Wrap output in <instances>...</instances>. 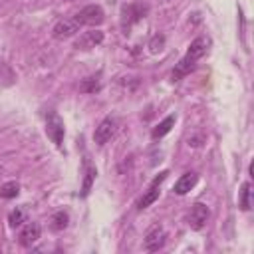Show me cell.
Returning <instances> with one entry per match:
<instances>
[{"mask_svg":"<svg viewBox=\"0 0 254 254\" xmlns=\"http://www.w3.org/2000/svg\"><path fill=\"white\" fill-rule=\"evenodd\" d=\"M208 216H210L208 206L202 204V202H194L192 208H190V212H189V226L192 230H200L208 222Z\"/></svg>","mask_w":254,"mask_h":254,"instance_id":"obj_7","label":"cell"},{"mask_svg":"<svg viewBox=\"0 0 254 254\" xmlns=\"http://www.w3.org/2000/svg\"><path fill=\"white\" fill-rule=\"evenodd\" d=\"M167 171H163V173H159V177H155V181L151 183V187H149V190L139 198V202H137V208L139 210H143V208H147V206H151L157 198H159V192H161V183L167 179Z\"/></svg>","mask_w":254,"mask_h":254,"instance_id":"obj_6","label":"cell"},{"mask_svg":"<svg viewBox=\"0 0 254 254\" xmlns=\"http://www.w3.org/2000/svg\"><path fill=\"white\" fill-rule=\"evenodd\" d=\"M0 173H2V167H0Z\"/></svg>","mask_w":254,"mask_h":254,"instance_id":"obj_22","label":"cell"},{"mask_svg":"<svg viewBox=\"0 0 254 254\" xmlns=\"http://www.w3.org/2000/svg\"><path fill=\"white\" fill-rule=\"evenodd\" d=\"M208 48H210V38H208V36H198V38H194V40L190 42V46H189L185 58H181V62L175 65V69H173V73H171L173 81H179V79H183L187 73H190V71L194 69L196 62L208 52Z\"/></svg>","mask_w":254,"mask_h":254,"instance_id":"obj_1","label":"cell"},{"mask_svg":"<svg viewBox=\"0 0 254 254\" xmlns=\"http://www.w3.org/2000/svg\"><path fill=\"white\" fill-rule=\"evenodd\" d=\"M95 175H97V171H95L93 167H87L85 179H83V185H81V196H87V194H89L91 185H93V181H95Z\"/></svg>","mask_w":254,"mask_h":254,"instance_id":"obj_20","label":"cell"},{"mask_svg":"<svg viewBox=\"0 0 254 254\" xmlns=\"http://www.w3.org/2000/svg\"><path fill=\"white\" fill-rule=\"evenodd\" d=\"M79 89H81V91H85V93H95V91H99V89H101L99 75H93V77L83 79V81H81V85H79Z\"/></svg>","mask_w":254,"mask_h":254,"instance_id":"obj_18","label":"cell"},{"mask_svg":"<svg viewBox=\"0 0 254 254\" xmlns=\"http://www.w3.org/2000/svg\"><path fill=\"white\" fill-rule=\"evenodd\" d=\"M147 10H149L147 6L137 4V2L123 6V10H121V28L125 30V34H127V30H129V28H131L135 22H139L141 18H145Z\"/></svg>","mask_w":254,"mask_h":254,"instance_id":"obj_4","label":"cell"},{"mask_svg":"<svg viewBox=\"0 0 254 254\" xmlns=\"http://www.w3.org/2000/svg\"><path fill=\"white\" fill-rule=\"evenodd\" d=\"M24 222H26V210H24V208H14V210L8 214V224H10L12 228L22 226Z\"/></svg>","mask_w":254,"mask_h":254,"instance_id":"obj_17","label":"cell"},{"mask_svg":"<svg viewBox=\"0 0 254 254\" xmlns=\"http://www.w3.org/2000/svg\"><path fill=\"white\" fill-rule=\"evenodd\" d=\"M175 121H177V117H175V115H167V117H165V119H163V121H161L153 131H151V137H153L155 141H157V139H161V137H165V135L175 127Z\"/></svg>","mask_w":254,"mask_h":254,"instance_id":"obj_13","label":"cell"},{"mask_svg":"<svg viewBox=\"0 0 254 254\" xmlns=\"http://www.w3.org/2000/svg\"><path fill=\"white\" fill-rule=\"evenodd\" d=\"M238 204H240L242 210H250V206H252V185L250 183H244L240 187V200H238Z\"/></svg>","mask_w":254,"mask_h":254,"instance_id":"obj_15","label":"cell"},{"mask_svg":"<svg viewBox=\"0 0 254 254\" xmlns=\"http://www.w3.org/2000/svg\"><path fill=\"white\" fill-rule=\"evenodd\" d=\"M67 220H69V216H67V212H64V210H58L54 216H52V230H64L65 226H67Z\"/></svg>","mask_w":254,"mask_h":254,"instance_id":"obj_19","label":"cell"},{"mask_svg":"<svg viewBox=\"0 0 254 254\" xmlns=\"http://www.w3.org/2000/svg\"><path fill=\"white\" fill-rule=\"evenodd\" d=\"M103 42V32L101 30H87V32H83L77 40H75V44H73V48L75 50H93L95 46H99Z\"/></svg>","mask_w":254,"mask_h":254,"instance_id":"obj_8","label":"cell"},{"mask_svg":"<svg viewBox=\"0 0 254 254\" xmlns=\"http://www.w3.org/2000/svg\"><path fill=\"white\" fill-rule=\"evenodd\" d=\"M165 238H167L165 230H163L161 226H153V228H151V230L145 234V240H143L145 250H149V252H157L159 248H163Z\"/></svg>","mask_w":254,"mask_h":254,"instance_id":"obj_9","label":"cell"},{"mask_svg":"<svg viewBox=\"0 0 254 254\" xmlns=\"http://www.w3.org/2000/svg\"><path fill=\"white\" fill-rule=\"evenodd\" d=\"M117 131V119L115 117H105L97 127H95V133H93V141L97 145H105Z\"/></svg>","mask_w":254,"mask_h":254,"instance_id":"obj_5","label":"cell"},{"mask_svg":"<svg viewBox=\"0 0 254 254\" xmlns=\"http://www.w3.org/2000/svg\"><path fill=\"white\" fill-rule=\"evenodd\" d=\"M73 20L79 24V26H99L103 20H105V14H103V8L97 6V4H89L85 8H81Z\"/></svg>","mask_w":254,"mask_h":254,"instance_id":"obj_2","label":"cell"},{"mask_svg":"<svg viewBox=\"0 0 254 254\" xmlns=\"http://www.w3.org/2000/svg\"><path fill=\"white\" fill-rule=\"evenodd\" d=\"M40 234H42V228H40V224L38 222H28V224H24V228L20 230V236H18V242L22 244V246H32L38 238H40Z\"/></svg>","mask_w":254,"mask_h":254,"instance_id":"obj_11","label":"cell"},{"mask_svg":"<svg viewBox=\"0 0 254 254\" xmlns=\"http://www.w3.org/2000/svg\"><path fill=\"white\" fill-rule=\"evenodd\" d=\"M77 30H79V24H77L73 18H65V20H60V22L54 26L52 36H54L56 40H65V38L73 36Z\"/></svg>","mask_w":254,"mask_h":254,"instance_id":"obj_10","label":"cell"},{"mask_svg":"<svg viewBox=\"0 0 254 254\" xmlns=\"http://www.w3.org/2000/svg\"><path fill=\"white\" fill-rule=\"evenodd\" d=\"M196 183H198V175H196V173H185V175H181V179L175 183L173 190H175L177 194H187L190 189H194Z\"/></svg>","mask_w":254,"mask_h":254,"instance_id":"obj_12","label":"cell"},{"mask_svg":"<svg viewBox=\"0 0 254 254\" xmlns=\"http://www.w3.org/2000/svg\"><path fill=\"white\" fill-rule=\"evenodd\" d=\"M16 81V73L14 69L0 58V87H10Z\"/></svg>","mask_w":254,"mask_h":254,"instance_id":"obj_14","label":"cell"},{"mask_svg":"<svg viewBox=\"0 0 254 254\" xmlns=\"http://www.w3.org/2000/svg\"><path fill=\"white\" fill-rule=\"evenodd\" d=\"M20 194V185L16 181H8L0 187V196L2 198H16Z\"/></svg>","mask_w":254,"mask_h":254,"instance_id":"obj_16","label":"cell"},{"mask_svg":"<svg viewBox=\"0 0 254 254\" xmlns=\"http://www.w3.org/2000/svg\"><path fill=\"white\" fill-rule=\"evenodd\" d=\"M46 133H48V137L56 143V147H62L65 129H64L62 117H60L56 111H48V113H46Z\"/></svg>","mask_w":254,"mask_h":254,"instance_id":"obj_3","label":"cell"},{"mask_svg":"<svg viewBox=\"0 0 254 254\" xmlns=\"http://www.w3.org/2000/svg\"><path fill=\"white\" fill-rule=\"evenodd\" d=\"M163 44H165V36H155L153 40H151V44H149V50L153 52V54H157V52H161L163 50Z\"/></svg>","mask_w":254,"mask_h":254,"instance_id":"obj_21","label":"cell"}]
</instances>
